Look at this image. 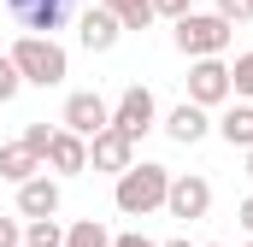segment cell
<instances>
[{"label": "cell", "instance_id": "obj_1", "mask_svg": "<svg viewBox=\"0 0 253 247\" xmlns=\"http://www.w3.org/2000/svg\"><path fill=\"white\" fill-rule=\"evenodd\" d=\"M165 188H171V171L165 165H124L118 171V183H112V206L124 212V218H153L159 206H165Z\"/></svg>", "mask_w": 253, "mask_h": 247}, {"label": "cell", "instance_id": "obj_2", "mask_svg": "<svg viewBox=\"0 0 253 247\" xmlns=\"http://www.w3.org/2000/svg\"><path fill=\"white\" fill-rule=\"evenodd\" d=\"M12 65L24 71L30 88H59L65 77H71V53H65L53 36H36V30L12 41Z\"/></svg>", "mask_w": 253, "mask_h": 247}, {"label": "cell", "instance_id": "obj_3", "mask_svg": "<svg viewBox=\"0 0 253 247\" xmlns=\"http://www.w3.org/2000/svg\"><path fill=\"white\" fill-rule=\"evenodd\" d=\"M230 30H236V24H224L218 12H183L177 30H171V41H177V53H189V59H218V53L230 47Z\"/></svg>", "mask_w": 253, "mask_h": 247}, {"label": "cell", "instance_id": "obj_4", "mask_svg": "<svg viewBox=\"0 0 253 247\" xmlns=\"http://www.w3.org/2000/svg\"><path fill=\"white\" fill-rule=\"evenodd\" d=\"M112 124L124 129L129 141H141L153 124H159V100H153V88H141V82H129L124 94H118V106H112Z\"/></svg>", "mask_w": 253, "mask_h": 247}, {"label": "cell", "instance_id": "obj_5", "mask_svg": "<svg viewBox=\"0 0 253 247\" xmlns=\"http://www.w3.org/2000/svg\"><path fill=\"white\" fill-rule=\"evenodd\" d=\"M165 212H171L177 224H200V218L212 212V183H206V177H171Z\"/></svg>", "mask_w": 253, "mask_h": 247}, {"label": "cell", "instance_id": "obj_6", "mask_svg": "<svg viewBox=\"0 0 253 247\" xmlns=\"http://www.w3.org/2000/svg\"><path fill=\"white\" fill-rule=\"evenodd\" d=\"M189 100H194V106H206V112L230 100V65H224V53L189 65Z\"/></svg>", "mask_w": 253, "mask_h": 247}, {"label": "cell", "instance_id": "obj_7", "mask_svg": "<svg viewBox=\"0 0 253 247\" xmlns=\"http://www.w3.org/2000/svg\"><path fill=\"white\" fill-rule=\"evenodd\" d=\"M59 124H65V129H77V135L88 141V135H100V129L112 124V106H106L94 88H77V94L65 100V118H59Z\"/></svg>", "mask_w": 253, "mask_h": 247}, {"label": "cell", "instance_id": "obj_8", "mask_svg": "<svg viewBox=\"0 0 253 247\" xmlns=\"http://www.w3.org/2000/svg\"><path fill=\"white\" fill-rule=\"evenodd\" d=\"M88 165H94V171H112V177H118L124 165H135V141H129L118 124H106L100 135H88Z\"/></svg>", "mask_w": 253, "mask_h": 247}, {"label": "cell", "instance_id": "obj_9", "mask_svg": "<svg viewBox=\"0 0 253 247\" xmlns=\"http://www.w3.org/2000/svg\"><path fill=\"white\" fill-rule=\"evenodd\" d=\"M42 165L47 171H59V177H83L88 171V141L77 135V129H53V141H47V153H42Z\"/></svg>", "mask_w": 253, "mask_h": 247}, {"label": "cell", "instance_id": "obj_10", "mask_svg": "<svg viewBox=\"0 0 253 247\" xmlns=\"http://www.w3.org/2000/svg\"><path fill=\"white\" fill-rule=\"evenodd\" d=\"M118 36H124V24H118L106 6H88V12L77 18V41H83L88 53H112V47H118Z\"/></svg>", "mask_w": 253, "mask_h": 247}, {"label": "cell", "instance_id": "obj_11", "mask_svg": "<svg viewBox=\"0 0 253 247\" xmlns=\"http://www.w3.org/2000/svg\"><path fill=\"white\" fill-rule=\"evenodd\" d=\"M59 183H53V177H47V171H36V177H30V183H18V212H24V218H59Z\"/></svg>", "mask_w": 253, "mask_h": 247}, {"label": "cell", "instance_id": "obj_12", "mask_svg": "<svg viewBox=\"0 0 253 247\" xmlns=\"http://www.w3.org/2000/svg\"><path fill=\"white\" fill-rule=\"evenodd\" d=\"M12 6V18L24 24V30H36V36H53L65 24V12H71V0H6Z\"/></svg>", "mask_w": 253, "mask_h": 247}, {"label": "cell", "instance_id": "obj_13", "mask_svg": "<svg viewBox=\"0 0 253 247\" xmlns=\"http://www.w3.org/2000/svg\"><path fill=\"white\" fill-rule=\"evenodd\" d=\"M165 135H171L177 147H194V141H206V135H212V118H206V106H194V100L171 106V118H165Z\"/></svg>", "mask_w": 253, "mask_h": 247}, {"label": "cell", "instance_id": "obj_14", "mask_svg": "<svg viewBox=\"0 0 253 247\" xmlns=\"http://www.w3.org/2000/svg\"><path fill=\"white\" fill-rule=\"evenodd\" d=\"M36 171H47L36 147H24V141H6V147H0V177H6V183H30Z\"/></svg>", "mask_w": 253, "mask_h": 247}, {"label": "cell", "instance_id": "obj_15", "mask_svg": "<svg viewBox=\"0 0 253 247\" xmlns=\"http://www.w3.org/2000/svg\"><path fill=\"white\" fill-rule=\"evenodd\" d=\"M212 129H218L230 147H253V100H248V106H242V100H236V106H224Z\"/></svg>", "mask_w": 253, "mask_h": 247}, {"label": "cell", "instance_id": "obj_16", "mask_svg": "<svg viewBox=\"0 0 253 247\" xmlns=\"http://www.w3.org/2000/svg\"><path fill=\"white\" fill-rule=\"evenodd\" d=\"M100 6H106L124 30H147V24L159 18V12H153V0H100Z\"/></svg>", "mask_w": 253, "mask_h": 247}, {"label": "cell", "instance_id": "obj_17", "mask_svg": "<svg viewBox=\"0 0 253 247\" xmlns=\"http://www.w3.org/2000/svg\"><path fill=\"white\" fill-rule=\"evenodd\" d=\"M65 247H112V230H106L100 218H77V224L65 230Z\"/></svg>", "mask_w": 253, "mask_h": 247}, {"label": "cell", "instance_id": "obj_18", "mask_svg": "<svg viewBox=\"0 0 253 247\" xmlns=\"http://www.w3.org/2000/svg\"><path fill=\"white\" fill-rule=\"evenodd\" d=\"M24 247H65L59 218H30V230H24Z\"/></svg>", "mask_w": 253, "mask_h": 247}, {"label": "cell", "instance_id": "obj_19", "mask_svg": "<svg viewBox=\"0 0 253 247\" xmlns=\"http://www.w3.org/2000/svg\"><path fill=\"white\" fill-rule=\"evenodd\" d=\"M230 94L236 100H253V53H236V65H230Z\"/></svg>", "mask_w": 253, "mask_h": 247}, {"label": "cell", "instance_id": "obj_20", "mask_svg": "<svg viewBox=\"0 0 253 247\" xmlns=\"http://www.w3.org/2000/svg\"><path fill=\"white\" fill-rule=\"evenodd\" d=\"M18 88H24V71L12 65V53H0V106L18 100Z\"/></svg>", "mask_w": 253, "mask_h": 247}, {"label": "cell", "instance_id": "obj_21", "mask_svg": "<svg viewBox=\"0 0 253 247\" xmlns=\"http://www.w3.org/2000/svg\"><path fill=\"white\" fill-rule=\"evenodd\" d=\"M218 18L224 24H253V0H218Z\"/></svg>", "mask_w": 253, "mask_h": 247}, {"label": "cell", "instance_id": "obj_22", "mask_svg": "<svg viewBox=\"0 0 253 247\" xmlns=\"http://www.w3.org/2000/svg\"><path fill=\"white\" fill-rule=\"evenodd\" d=\"M47 141H53V129H47V124H24V147L47 153Z\"/></svg>", "mask_w": 253, "mask_h": 247}, {"label": "cell", "instance_id": "obj_23", "mask_svg": "<svg viewBox=\"0 0 253 247\" xmlns=\"http://www.w3.org/2000/svg\"><path fill=\"white\" fill-rule=\"evenodd\" d=\"M189 6H194V0H153V12H159V18H171V24H177Z\"/></svg>", "mask_w": 253, "mask_h": 247}, {"label": "cell", "instance_id": "obj_24", "mask_svg": "<svg viewBox=\"0 0 253 247\" xmlns=\"http://www.w3.org/2000/svg\"><path fill=\"white\" fill-rule=\"evenodd\" d=\"M0 247H24V230H18V218H0Z\"/></svg>", "mask_w": 253, "mask_h": 247}, {"label": "cell", "instance_id": "obj_25", "mask_svg": "<svg viewBox=\"0 0 253 247\" xmlns=\"http://www.w3.org/2000/svg\"><path fill=\"white\" fill-rule=\"evenodd\" d=\"M112 247H159V242H147L141 230H124V236H112Z\"/></svg>", "mask_w": 253, "mask_h": 247}, {"label": "cell", "instance_id": "obj_26", "mask_svg": "<svg viewBox=\"0 0 253 247\" xmlns=\"http://www.w3.org/2000/svg\"><path fill=\"white\" fill-rule=\"evenodd\" d=\"M236 218H242V230H248V236H253V194H248V200H242V206H236Z\"/></svg>", "mask_w": 253, "mask_h": 247}, {"label": "cell", "instance_id": "obj_27", "mask_svg": "<svg viewBox=\"0 0 253 247\" xmlns=\"http://www.w3.org/2000/svg\"><path fill=\"white\" fill-rule=\"evenodd\" d=\"M159 247H194V242H189V236H177V242H159Z\"/></svg>", "mask_w": 253, "mask_h": 247}, {"label": "cell", "instance_id": "obj_28", "mask_svg": "<svg viewBox=\"0 0 253 247\" xmlns=\"http://www.w3.org/2000/svg\"><path fill=\"white\" fill-rule=\"evenodd\" d=\"M242 153H248V177H253V147H242Z\"/></svg>", "mask_w": 253, "mask_h": 247}, {"label": "cell", "instance_id": "obj_29", "mask_svg": "<svg viewBox=\"0 0 253 247\" xmlns=\"http://www.w3.org/2000/svg\"><path fill=\"white\" fill-rule=\"evenodd\" d=\"M248 247H253V236H248Z\"/></svg>", "mask_w": 253, "mask_h": 247}, {"label": "cell", "instance_id": "obj_30", "mask_svg": "<svg viewBox=\"0 0 253 247\" xmlns=\"http://www.w3.org/2000/svg\"><path fill=\"white\" fill-rule=\"evenodd\" d=\"M212 247H218V242H212Z\"/></svg>", "mask_w": 253, "mask_h": 247}]
</instances>
